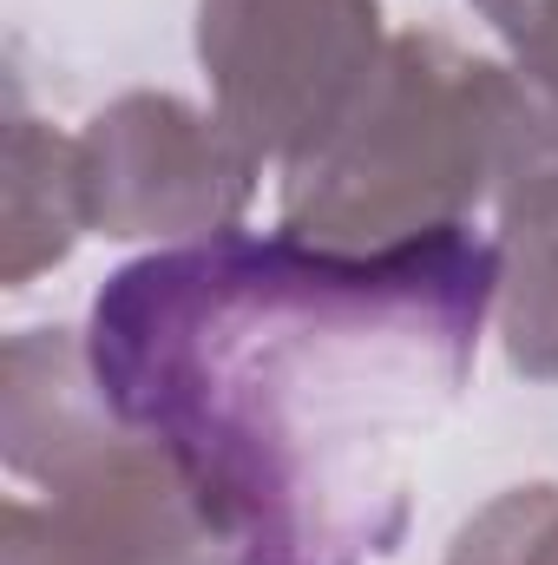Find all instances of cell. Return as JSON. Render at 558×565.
<instances>
[{
    "label": "cell",
    "instance_id": "obj_4",
    "mask_svg": "<svg viewBox=\"0 0 558 565\" xmlns=\"http://www.w3.org/2000/svg\"><path fill=\"white\" fill-rule=\"evenodd\" d=\"M86 231L112 244H204L244 224L264 158L178 93H126L79 132Z\"/></svg>",
    "mask_w": 558,
    "mask_h": 565
},
{
    "label": "cell",
    "instance_id": "obj_9",
    "mask_svg": "<svg viewBox=\"0 0 558 565\" xmlns=\"http://www.w3.org/2000/svg\"><path fill=\"white\" fill-rule=\"evenodd\" d=\"M447 565H558V487L533 480L486 500L453 533Z\"/></svg>",
    "mask_w": 558,
    "mask_h": 565
},
{
    "label": "cell",
    "instance_id": "obj_1",
    "mask_svg": "<svg viewBox=\"0 0 558 565\" xmlns=\"http://www.w3.org/2000/svg\"><path fill=\"white\" fill-rule=\"evenodd\" d=\"M493 302L500 244L466 224L395 250L224 231L112 270L86 355L244 565H382Z\"/></svg>",
    "mask_w": 558,
    "mask_h": 565
},
{
    "label": "cell",
    "instance_id": "obj_10",
    "mask_svg": "<svg viewBox=\"0 0 558 565\" xmlns=\"http://www.w3.org/2000/svg\"><path fill=\"white\" fill-rule=\"evenodd\" d=\"M473 7L506 40V60L558 99V0H473Z\"/></svg>",
    "mask_w": 558,
    "mask_h": 565
},
{
    "label": "cell",
    "instance_id": "obj_6",
    "mask_svg": "<svg viewBox=\"0 0 558 565\" xmlns=\"http://www.w3.org/2000/svg\"><path fill=\"white\" fill-rule=\"evenodd\" d=\"M119 408L106 402L86 335L73 329H20L7 342V388H0V454L7 473L46 487L93 447L119 434Z\"/></svg>",
    "mask_w": 558,
    "mask_h": 565
},
{
    "label": "cell",
    "instance_id": "obj_7",
    "mask_svg": "<svg viewBox=\"0 0 558 565\" xmlns=\"http://www.w3.org/2000/svg\"><path fill=\"white\" fill-rule=\"evenodd\" d=\"M7 257L0 282L26 289L40 270L66 264L73 244L86 237V204H79V145L60 139L53 126L13 113L7 119Z\"/></svg>",
    "mask_w": 558,
    "mask_h": 565
},
{
    "label": "cell",
    "instance_id": "obj_8",
    "mask_svg": "<svg viewBox=\"0 0 558 565\" xmlns=\"http://www.w3.org/2000/svg\"><path fill=\"white\" fill-rule=\"evenodd\" d=\"M500 342L533 382H558V198L500 217Z\"/></svg>",
    "mask_w": 558,
    "mask_h": 565
},
{
    "label": "cell",
    "instance_id": "obj_5",
    "mask_svg": "<svg viewBox=\"0 0 558 565\" xmlns=\"http://www.w3.org/2000/svg\"><path fill=\"white\" fill-rule=\"evenodd\" d=\"M0 565H244L184 467L119 427L33 493L7 500Z\"/></svg>",
    "mask_w": 558,
    "mask_h": 565
},
{
    "label": "cell",
    "instance_id": "obj_3",
    "mask_svg": "<svg viewBox=\"0 0 558 565\" xmlns=\"http://www.w3.org/2000/svg\"><path fill=\"white\" fill-rule=\"evenodd\" d=\"M382 60V0H197L211 113L277 171L348 119Z\"/></svg>",
    "mask_w": 558,
    "mask_h": 565
},
{
    "label": "cell",
    "instance_id": "obj_2",
    "mask_svg": "<svg viewBox=\"0 0 558 565\" xmlns=\"http://www.w3.org/2000/svg\"><path fill=\"white\" fill-rule=\"evenodd\" d=\"M519 73L447 33H395L348 119L282 171V231L329 250H395L460 231L500 184Z\"/></svg>",
    "mask_w": 558,
    "mask_h": 565
}]
</instances>
